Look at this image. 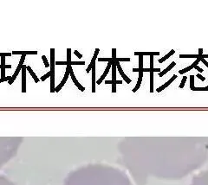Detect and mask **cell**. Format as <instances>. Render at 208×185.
I'll return each mask as SVG.
<instances>
[{
    "label": "cell",
    "mask_w": 208,
    "mask_h": 185,
    "mask_svg": "<svg viewBox=\"0 0 208 185\" xmlns=\"http://www.w3.org/2000/svg\"><path fill=\"white\" fill-rule=\"evenodd\" d=\"M55 65H56V61H55V49H50V93H55Z\"/></svg>",
    "instance_id": "1"
},
{
    "label": "cell",
    "mask_w": 208,
    "mask_h": 185,
    "mask_svg": "<svg viewBox=\"0 0 208 185\" xmlns=\"http://www.w3.org/2000/svg\"><path fill=\"white\" fill-rule=\"evenodd\" d=\"M21 70H22V93H26V70H27V66L23 65Z\"/></svg>",
    "instance_id": "2"
},
{
    "label": "cell",
    "mask_w": 208,
    "mask_h": 185,
    "mask_svg": "<svg viewBox=\"0 0 208 185\" xmlns=\"http://www.w3.org/2000/svg\"><path fill=\"white\" fill-rule=\"evenodd\" d=\"M112 62L113 61H111V62H108V66H107V68L106 69H105V71H104V73L102 74V75L101 76V78L99 79L98 81H96V83H97V85H100V84L102 82V81H103L104 79H105V77L107 76V74H108V73L109 72V69L112 68Z\"/></svg>",
    "instance_id": "3"
},
{
    "label": "cell",
    "mask_w": 208,
    "mask_h": 185,
    "mask_svg": "<svg viewBox=\"0 0 208 185\" xmlns=\"http://www.w3.org/2000/svg\"><path fill=\"white\" fill-rule=\"evenodd\" d=\"M92 93H95V62L92 67Z\"/></svg>",
    "instance_id": "4"
},
{
    "label": "cell",
    "mask_w": 208,
    "mask_h": 185,
    "mask_svg": "<svg viewBox=\"0 0 208 185\" xmlns=\"http://www.w3.org/2000/svg\"><path fill=\"white\" fill-rule=\"evenodd\" d=\"M177 78V75H175V74H174L173 76V77H172L171 79H170V80H169L168 81H167V82H166V83L164 84L163 86H161L160 87H159V88H157L156 89V92H158V93H160V92H161L162 91V90H164V89L166 88V87H167V86H169V85H170V84L172 83V82H173V81H174V80H175V79Z\"/></svg>",
    "instance_id": "5"
},
{
    "label": "cell",
    "mask_w": 208,
    "mask_h": 185,
    "mask_svg": "<svg viewBox=\"0 0 208 185\" xmlns=\"http://www.w3.org/2000/svg\"><path fill=\"white\" fill-rule=\"evenodd\" d=\"M116 64H115V61L113 60L112 62V81H116Z\"/></svg>",
    "instance_id": "6"
},
{
    "label": "cell",
    "mask_w": 208,
    "mask_h": 185,
    "mask_svg": "<svg viewBox=\"0 0 208 185\" xmlns=\"http://www.w3.org/2000/svg\"><path fill=\"white\" fill-rule=\"evenodd\" d=\"M176 65V63L174 62H173L171 63V64H170V65L168 66V67H167V68H165V69H164L163 71H162V72H160V73H159V76H160V77H162V76L164 75V74H166L167 73V72H169V70H171L172 68H173L174 66Z\"/></svg>",
    "instance_id": "7"
},
{
    "label": "cell",
    "mask_w": 208,
    "mask_h": 185,
    "mask_svg": "<svg viewBox=\"0 0 208 185\" xmlns=\"http://www.w3.org/2000/svg\"><path fill=\"white\" fill-rule=\"evenodd\" d=\"M159 52H134V55H159Z\"/></svg>",
    "instance_id": "8"
},
{
    "label": "cell",
    "mask_w": 208,
    "mask_h": 185,
    "mask_svg": "<svg viewBox=\"0 0 208 185\" xmlns=\"http://www.w3.org/2000/svg\"><path fill=\"white\" fill-rule=\"evenodd\" d=\"M27 70L29 71V73L30 74H31V76H32V78L34 79V81H35V82H36V83H37V82H38L39 81V79L37 78V76L36 75V74L34 73V71L32 70V69H31V68L30 67V66H27Z\"/></svg>",
    "instance_id": "9"
},
{
    "label": "cell",
    "mask_w": 208,
    "mask_h": 185,
    "mask_svg": "<svg viewBox=\"0 0 208 185\" xmlns=\"http://www.w3.org/2000/svg\"><path fill=\"white\" fill-rule=\"evenodd\" d=\"M174 53H175V51H174L173 49H172L171 51H170V52H169L168 54H167V55H165V56H164V57H162V58H161V59H160V60H159V62H160V63H162V62H164V61H166V59H168V58L170 57L171 55H173Z\"/></svg>",
    "instance_id": "10"
},
{
    "label": "cell",
    "mask_w": 208,
    "mask_h": 185,
    "mask_svg": "<svg viewBox=\"0 0 208 185\" xmlns=\"http://www.w3.org/2000/svg\"><path fill=\"white\" fill-rule=\"evenodd\" d=\"M179 57L180 58H195V59H198V58L201 57V55H199V54H198V55H179Z\"/></svg>",
    "instance_id": "11"
},
{
    "label": "cell",
    "mask_w": 208,
    "mask_h": 185,
    "mask_svg": "<svg viewBox=\"0 0 208 185\" xmlns=\"http://www.w3.org/2000/svg\"><path fill=\"white\" fill-rule=\"evenodd\" d=\"M195 68V66L193 65V64H192V65L189 66V67H187V68H184V69H182V70H179V73L180 74H183L186 73V72H188V71L192 70V68Z\"/></svg>",
    "instance_id": "12"
},
{
    "label": "cell",
    "mask_w": 208,
    "mask_h": 185,
    "mask_svg": "<svg viewBox=\"0 0 208 185\" xmlns=\"http://www.w3.org/2000/svg\"><path fill=\"white\" fill-rule=\"evenodd\" d=\"M67 65H70V62H72L71 61V49H67Z\"/></svg>",
    "instance_id": "13"
},
{
    "label": "cell",
    "mask_w": 208,
    "mask_h": 185,
    "mask_svg": "<svg viewBox=\"0 0 208 185\" xmlns=\"http://www.w3.org/2000/svg\"><path fill=\"white\" fill-rule=\"evenodd\" d=\"M153 72H150V93L153 92Z\"/></svg>",
    "instance_id": "14"
},
{
    "label": "cell",
    "mask_w": 208,
    "mask_h": 185,
    "mask_svg": "<svg viewBox=\"0 0 208 185\" xmlns=\"http://www.w3.org/2000/svg\"><path fill=\"white\" fill-rule=\"evenodd\" d=\"M142 71L143 72H159V73H160V68H153V69H151V68H143Z\"/></svg>",
    "instance_id": "15"
},
{
    "label": "cell",
    "mask_w": 208,
    "mask_h": 185,
    "mask_svg": "<svg viewBox=\"0 0 208 185\" xmlns=\"http://www.w3.org/2000/svg\"><path fill=\"white\" fill-rule=\"evenodd\" d=\"M190 88L192 90L194 88V75L190 76Z\"/></svg>",
    "instance_id": "16"
},
{
    "label": "cell",
    "mask_w": 208,
    "mask_h": 185,
    "mask_svg": "<svg viewBox=\"0 0 208 185\" xmlns=\"http://www.w3.org/2000/svg\"><path fill=\"white\" fill-rule=\"evenodd\" d=\"M139 69H143V56L139 55Z\"/></svg>",
    "instance_id": "17"
},
{
    "label": "cell",
    "mask_w": 208,
    "mask_h": 185,
    "mask_svg": "<svg viewBox=\"0 0 208 185\" xmlns=\"http://www.w3.org/2000/svg\"><path fill=\"white\" fill-rule=\"evenodd\" d=\"M105 84H122V81H105Z\"/></svg>",
    "instance_id": "18"
},
{
    "label": "cell",
    "mask_w": 208,
    "mask_h": 185,
    "mask_svg": "<svg viewBox=\"0 0 208 185\" xmlns=\"http://www.w3.org/2000/svg\"><path fill=\"white\" fill-rule=\"evenodd\" d=\"M42 59H43V63H44V65H45V67H46V68H48V67H49V66H50V64L48 62L47 58H46V56H45V55H43V56H42Z\"/></svg>",
    "instance_id": "19"
},
{
    "label": "cell",
    "mask_w": 208,
    "mask_h": 185,
    "mask_svg": "<svg viewBox=\"0 0 208 185\" xmlns=\"http://www.w3.org/2000/svg\"><path fill=\"white\" fill-rule=\"evenodd\" d=\"M97 61L98 62H109L113 61V59L112 58H97Z\"/></svg>",
    "instance_id": "20"
},
{
    "label": "cell",
    "mask_w": 208,
    "mask_h": 185,
    "mask_svg": "<svg viewBox=\"0 0 208 185\" xmlns=\"http://www.w3.org/2000/svg\"><path fill=\"white\" fill-rule=\"evenodd\" d=\"M192 91H208V88L205 87H194L192 89Z\"/></svg>",
    "instance_id": "21"
},
{
    "label": "cell",
    "mask_w": 208,
    "mask_h": 185,
    "mask_svg": "<svg viewBox=\"0 0 208 185\" xmlns=\"http://www.w3.org/2000/svg\"><path fill=\"white\" fill-rule=\"evenodd\" d=\"M85 64V62H70V65H84Z\"/></svg>",
    "instance_id": "22"
},
{
    "label": "cell",
    "mask_w": 208,
    "mask_h": 185,
    "mask_svg": "<svg viewBox=\"0 0 208 185\" xmlns=\"http://www.w3.org/2000/svg\"><path fill=\"white\" fill-rule=\"evenodd\" d=\"M50 75H51V73H50V71H49V72H48V73L46 74H44V75H43L41 77V81H45V80H46L47 78H48V77H50Z\"/></svg>",
    "instance_id": "23"
},
{
    "label": "cell",
    "mask_w": 208,
    "mask_h": 185,
    "mask_svg": "<svg viewBox=\"0 0 208 185\" xmlns=\"http://www.w3.org/2000/svg\"><path fill=\"white\" fill-rule=\"evenodd\" d=\"M69 75L71 76V79H72V81L74 83H75V82H77V80H76V78H75V74H74V72H73V70L70 71V74H69Z\"/></svg>",
    "instance_id": "24"
},
{
    "label": "cell",
    "mask_w": 208,
    "mask_h": 185,
    "mask_svg": "<svg viewBox=\"0 0 208 185\" xmlns=\"http://www.w3.org/2000/svg\"><path fill=\"white\" fill-rule=\"evenodd\" d=\"M121 77H122V78H123V80H124V81H126V82H127V84H129L130 82H131V80H130V79L128 78V77H127V76L125 74H122Z\"/></svg>",
    "instance_id": "25"
},
{
    "label": "cell",
    "mask_w": 208,
    "mask_h": 185,
    "mask_svg": "<svg viewBox=\"0 0 208 185\" xmlns=\"http://www.w3.org/2000/svg\"><path fill=\"white\" fill-rule=\"evenodd\" d=\"M112 59H113V60L114 61H115L116 60V49H112Z\"/></svg>",
    "instance_id": "26"
},
{
    "label": "cell",
    "mask_w": 208,
    "mask_h": 185,
    "mask_svg": "<svg viewBox=\"0 0 208 185\" xmlns=\"http://www.w3.org/2000/svg\"><path fill=\"white\" fill-rule=\"evenodd\" d=\"M186 79H187L186 76H184V77H183V79H182V81H181V83L179 85V88H182V87L184 86L185 83H186Z\"/></svg>",
    "instance_id": "27"
},
{
    "label": "cell",
    "mask_w": 208,
    "mask_h": 185,
    "mask_svg": "<svg viewBox=\"0 0 208 185\" xmlns=\"http://www.w3.org/2000/svg\"><path fill=\"white\" fill-rule=\"evenodd\" d=\"M37 51H24L23 50V55H36Z\"/></svg>",
    "instance_id": "28"
},
{
    "label": "cell",
    "mask_w": 208,
    "mask_h": 185,
    "mask_svg": "<svg viewBox=\"0 0 208 185\" xmlns=\"http://www.w3.org/2000/svg\"><path fill=\"white\" fill-rule=\"evenodd\" d=\"M12 79V76H7V77H5V78H0V82H3V81H10Z\"/></svg>",
    "instance_id": "29"
},
{
    "label": "cell",
    "mask_w": 208,
    "mask_h": 185,
    "mask_svg": "<svg viewBox=\"0 0 208 185\" xmlns=\"http://www.w3.org/2000/svg\"><path fill=\"white\" fill-rule=\"evenodd\" d=\"M75 86H77V87H78V88H79V89H80L81 91H82V92H84V90H85V88H84V87H83V86H82V85H81V84L79 83V82H78V81H77V82H75Z\"/></svg>",
    "instance_id": "30"
},
{
    "label": "cell",
    "mask_w": 208,
    "mask_h": 185,
    "mask_svg": "<svg viewBox=\"0 0 208 185\" xmlns=\"http://www.w3.org/2000/svg\"><path fill=\"white\" fill-rule=\"evenodd\" d=\"M117 62H130V58H116Z\"/></svg>",
    "instance_id": "31"
},
{
    "label": "cell",
    "mask_w": 208,
    "mask_h": 185,
    "mask_svg": "<svg viewBox=\"0 0 208 185\" xmlns=\"http://www.w3.org/2000/svg\"><path fill=\"white\" fill-rule=\"evenodd\" d=\"M25 57H26L25 55H21V60H20V62H19V65H21V66L23 65V62H24V60H25Z\"/></svg>",
    "instance_id": "32"
},
{
    "label": "cell",
    "mask_w": 208,
    "mask_h": 185,
    "mask_svg": "<svg viewBox=\"0 0 208 185\" xmlns=\"http://www.w3.org/2000/svg\"><path fill=\"white\" fill-rule=\"evenodd\" d=\"M151 69H153V55H151L150 56V68Z\"/></svg>",
    "instance_id": "33"
},
{
    "label": "cell",
    "mask_w": 208,
    "mask_h": 185,
    "mask_svg": "<svg viewBox=\"0 0 208 185\" xmlns=\"http://www.w3.org/2000/svg\"><path fill=\"white\" fill-rule=\"evenodd\" d=\"M1 78H5V68H1Z\"/></svg>",
    "instance_id": "34"
},
{
    "label": "cell",
    "mask_w": 208,
    "mask_h": 185,
    "mask_svg": "<svg viewBox=\"0 0 208 185\" xmlns=\"http://www.w3.org/2000/svg\"><path fill=\"white\" fill-rule=\"evenodd\" d=\"M11 53H0V56L1 57H5V56H10Z\"/></svg>",
    "instance_id": "35"
},
{
    "label": "cell",
    "mask_w": 208,
    "mask_h": 185,
    "mask_svg": "<svg viewBox=\"0 0 208 185\" xmlns=\"http://www.w3.org/2000/svg\"><path fill=\"white\" fill-rule=\"evenodd\" d=\"M140 82H137V84H136V86H135V87L134 89H133V92L134 93H135V92L137 91L138 89L140 88Z\"/></svg>",
    "instance_id": "36"
},
{
    "label": "cell",
    "mask_w": 208,
    "mask_h": 185,
    "mask_svg": "<svg viewBox=\"0 0 208 185\" xmlns=\"http://www.w3.org/2000/svg\"><path fill=\"white\" fill-rule=\"evenodd\" d=\"M67 62H56V65H66L67 66Z\"/></svg>",
    "instance_id": "37"
},
{
    "label": "cell",
    "mask_w": 208,
    "mask_h": 185,
    "mask_svg": "<svg viewBox=\"0 0 208 185\" xmlns=\"http://www.w3.org/2000/svg\"><path fill=\"white\" fill-rule=\"evenodd\" d=\"M74 54H75V55H76L78 58H82V54H80V53L78 52L77 50H75V51H74Z\"/></svg>",
    "instance_id": "38"
},
{
    "label": "cell",
    "mask_w": 208,
    "mask_h": 185,
    "mask_svg": "<svg viewBox=\"0 0 208 185\" xmlns=\"http://www.w3.org/2000/svg\"><path fill=\"white\" fill-rule=\"evenodd\" d=\"M197 77H198V78H199V80H201V81H205V77H204V76H202V75H201V74H197Z\"/></svg>",
    "instance_id": "39"
},
{
    "label": "cell",
    "mask_w": 208,
    "mask_h": 185,
    "mask_svg": "<svg viewBox=\"0 0 208 185\" xmlns=\"http://www.w3.org/2000/svg\"><path fill=\"white\" fill-rule=\"evenodd\" d=\"M99 51H100V49H96L95 51V54H94V56H93V57L97 58V55L99 54Z\"/></svg>",
    "instance_id": "40"
},
{
    "label": "cell",
    "mask_w": 208,
    "mask_h": 185,
    "mask_svg": "<svg viewBox=\"0 0 208 185\" xmlns=\"http://www.w3.org/2000/svg\"><path fill=\"white\" fill-rule=\"evenodd\" d=\"M194 68H195V69H197V70L199 71V73H202L203 71H204V70H203V69H202V68H199V66H196V67H195Z\"/></svg>",
    "instance_id": "41"
},
{
    "label": "cell",
    "mask_w": 208,
    "mask_h": 185,
    "mask_svg": "<svg viewBox=\"0 0 208 185\" xmlns=\"http://www.w3.org/2000/svg\"><path fill=\"white\" fill-rule=\"evenodd\" d=\"M201 62H202L204 63V64H205V65L206 66V67H207V68H208V62H206V61L205 60V59H202V60H201Z\"/></svg>",
    "instance_id": "42"
},
{
    "label": "cell",
    "mask_w": 208,
    "mask_h": 185,
    "mask_svg": "<svg viewBox=\"0 0 208 185\" xmlns=\"http://www.w3.org/2000/svg\"><path fill=\"white\" fill-rule=\"evenodd\" d=\"M199 55H203V49H199Z\"/></svg>",
    "instance_id": "43"
},
{
    "label": "cell",
    "mask_w": 208,
    "mask_h": 185,
    "mask_svg": "<svg viewBox=\"0 0 208 185\" xmlns=\"http://www.w3.org/2000/svg\"><path fill=\"white\" fill-rule=\"evenodd\" d=\"M201 56H202L203 59H205V58H208V55H202Z\"/></svg>",
    "instance_id": "44"
},
{
    "label": "cell",
    "mask_w": 208,
    "mask_h": 185,
    "mask_svg": "<svg viewBox=\"0 0 208 185\" xmlns=\"http://www.w3.org/2000/svg\"><path fill=\"white\" fill-rule=\"evenodd\" d=\"M206 87H207V88H208V86H206Z\"/></svg>",
    "instance_id": "45"
}]
</instances>
